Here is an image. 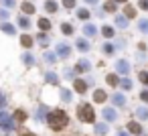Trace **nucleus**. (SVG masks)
Returning <instances> with one entry per match:
<instances>
[{
  "mask_svg": "<svg viewBox=\"0 0 148 136\" xmlns=\"http://www.w3.org/2000/svg\"><path fill=\"white\" fill-rule=\"evenodd\" d=\"M47 122H49V126H51L53 130H63V128L67 126L69 118H67V114H65L63 110H53V112H49Z\"/></svg>",
  "mask_w": 148,
  "mask_h": 136,
  "instance_id": "1",
  "label": "nucleus"
},
{
  "mask_svg": "<svg viewBox=\"0 0 148 136\" xmlns=\"http://www.w3.org/2000/svg\"><path fill=\"white\" fill-rule=\"evenodd\" d=\"M77 116H79L81 122H87V124H91V122L95 120V114H93L91 104H79V108H77Z\"/></svg>",
  "mask_w": 148,
  "mask_h": 136,
  "instance_id": "2",
  "label": "nucleus"
},
{
  "mask_svg": "<svg viewBox=\"0 0 148 136\" xmlns=\"http://www.w3.org/2000/svg\"><path fill=\"white\" fill-rule=\"evenodd\" d=\"M14 122H12V116L4 114V112H0V128H4V130H12Z\"/></svg>",
  "mask_w": 148,
  "mask_h": 136,
  "instance_id": "3",
  "label": "nucleus"
},
{
  "mask_svg": "<svg viewBox=\"0 0 148 136\" xmlns=\"http://www.w3.org/2000/svg\"><path fill=\"white\" fill-rule=\"evenodd\" d=\"M57 55H59L61 59H67V57L71 55V47H69L67 43H59V45H57Z\"/></svg>",
  "mask_w": 148,
  "mask_h": 136,
  "instance_id": "4",
  "label": "nucleus"
},
{
  "mask_svg": "<svg viewBox=\"0 0 148 136\" xmlns=\"http://www.w3.org/2000/svg\"><path fill=\"white\" fill-rule=\"evenodd\" d=\"M116 69H118V73H122V75H128V73H130V63H128L126 59H120V61L116 63Z\"/></svg>",
  "mask_w": 148,
  "mask_h": 136,
  "instance_id": "5",
  "label": "nucleus"
},
{
  "mask_svg": "<svg viewBox=\"0 0 148 136\" xmlns=\"http://www.w3.org/2000/svg\"><path fill=\"white\" fill-rule=\"evenodd\" d=\"M103 118L108 120V122H114V120H118V114H116V110H112V108H103Z\"/></svg>",
  "mask_w": 148,
  "mask_h": 136,
  "instance_id": "6",
  "label": "nucleus"
},
{
  "mask_svg": "<svg viewBox=\"0 0 148 136\" xmlns=\"http://www.w3.org/2000/svg\"><path fill=\"white\" fill-rule=\"evenodd\" d=\"M73 87H75V91H77V93H85V91H87V83H85V81H81V79H75Z\"/></svg>",
  "mask_w": 148,
  "mask_h": 136,
  "instance_id": "7",
  "label": "nucleus"
},
{
  "mask_svg": "<svg viewBox=\"0 0 148 136\" xmlns=\"http://www.w3.org/2000/svg\"><path fill=\"white\" fill-rule=\"evenodd\" d=\"M75 69H77V71H89V69H91V65H89V61H85V59H81V61H77V65H75Z\"/></svg>",
  "mask_w": 148,
  "mask_h": 136,
  "instance_id": "8",
  "label": "nucleus"
},
{
  "mask_svg": "<svg viewBox=\"0 0 148 136\" xmlns=\"http://www.w3.org/2000/svg\"><path fill=\"white\" fill-rule=\"evenodd\" d=\"M106 98H108V95H106V91H103V89H97V91H93V100H95L97 104L106 102Z\"/></svg>",
  "mask_w": 148,
  "mask_h": 136,
  "instance_id": "9",
  "label": "nucleus"
},
{
  "mask_svg": "<svg viewBox=\"0 0 148 136\" xmlns=\"http://www.w3.org/2000/svg\"><path fill=\"white\" fill-rule=\"evenodd\" d=\"M128 130H130L132 134H142V126H140L138 122H130V124H128Z\"/></svg>",
  "mask_w": 148,
  "mask_h": 136,
  "instance_id": "10",
  "label": "nucleus"
},
{
  "mask_svg": "<svg viewBox=\"0 0 148 136\" xmlns=\"http://www.w3.org/2000/svg\"><path fill=\"white\" fill-rule=\"evenodd\" d=\"M0 29H2L6 35H14V33H16V29H14L12 25H8V23H0Z\"/></svg>",
  "mask_w": 148,
  "mask_h": 136,
  "instance_id": "11",
  "label": "nucleus"
},
{
  "mask_svg": "<svg viewBox=\"0 0 148 136\" xmlns=\"http://www.w3.org/2000/svg\"><path fill=\"white\" fill-rule=\"evenodd\" d=\"M112 102H114L116 106H124V104H126V98H124L122 93H114V95H112Z\"/></svg>",
  "mask_w": 148,
  "mask_h": 136,
  "instance_id": "12",
  "label": "nucleus"
},
{
  "mask_svg": "<svg viewBox=\"0 0 148 136\" xmlns=\"http://www.w3.org/2000/svg\"><path fill=\"white\" fill-rule=\"evenodd\" d=\"M83 33H85V35H87V37H93V35H95V33H97V29H95V27H93V25H89V23H87V25H85V27H83Z\"/></svg>",
  "mask_w": 148,
  "mask_h": 136,
  "instance_id": "13",
  "label": "nucleus"
},
{
  "mask_svg": "<svg viewBox=\"0 0 148 136\" xmlns=\"http://www.w3.org/2000/svg\"><path fill=\"white\" fill-rule=\"evenodd\" d=\"M136 116H138V118H142V120H148V108H144V106H142V108H138V110H136Z\"/></svg>",
  "mask_w": 148,
  "mask_h": 136,
  "instance_id": "14",
  "label": "nucleus"
},
{
  "mask_svg": "<svg viewBox=\"0 0 148 136\" xmlns=\"http://www.w3.org/2000/svg\"><path fill=\"white\" fill-rule=\"evenodd\" d=\"M45 10H47V12H55V10H57V2L47 0V2H45Z\"/></svg>",
  "mask_w": 148,
  "mask_h": 136,
  "instance_id": "15",
  "label": "nucleus"
},
{
  "mask_svg": "<svg viewBox=\"0 0 148 136\" xmlns=\"http://www.w3.org/2000/svg\"><path fill=\"white\" fill-rule=\"evenodd\" d=\"M116 23H118V27H120V29H126V27H128V19H126V16H122V14H120V16H116Z\"/></svg>",
  "mask_w": 148,
  "mask_h": 136,
  "instance_id": "16",
  "label": "nucleus"
},
{
  "mask_svg": "<svg viewBox=\"0 0 148 136\" xmlns=\"http://www.w3.org/2000/svg\"><path fill=\"white\" fill-rule=\"evenodd\" d=\"M23 10H25L27 14H33V12H35V6H33V4L29 2V0H27V2H23Z\"/></svg>",
  "mask_w": 148,
  "mask_h": 136,
  "instance_id": "17",
  "label": "nucleus"
},
{
  "mask_svg": "<svg viewBox=\"0 0 148 136\" xmlns=\"http://www.w3.org/2000/svg\"><path fill=\"white\" fill-rule=\"evenodd\" d=\"M39 29H41V31H49V29H51V23H49L47 19H41V21H39Z\"/></svg>",
  "mask_w": 148,
  "mask_h": 136,
  "instance_id": "18",
  "label": "nucleus"
},
{
  "mask_svg": "<svg viewBox=\"0 0 148 136\" xmlns=\"http://www.w3.org/2000/svg\"><path fill=\"white\" fill-rule=\"evenodd\" d=\"M21 45H23V47H31V45H33V39H31L29 35H23V37H21Z\"/></svg>",
  "mask_w": 148,
  "mask_h": 136,
  "instance_id": "19",
  "label": "nucleus"
},
{
  "mask_svg": "<svg viewBox=\"0 0 148 136\" xmlns=\"http://www.w3.org/2000/svg\"><path fill=\"white\" fill-rule=\"evenodd\" d=\"M103 10H106V12H116V2H112V0H110V2H106V4H103Z\"/></svg>",
  "mask_w": 148,
  "mask_h": 136,
  "instance_id": "20",
  "label": "nucleus"
},
{
  "mask_svg": "<svg viewBox=\"0 0 148 136\" xmlns=\"http://www.w3.org/2000/svg\"><path fill=\"white\" fill-rule=\"evenodd\" d=\"M45 79H47L49 83H57V75H55L53 71H47V73H45Z\"/></svg>",
  "mask_w": 148,
  "mask_h": 136,
  "instance_id": "21",
  "label": "nucleus"
},
{
  "mask_svg": "<svg viewBox=\"0 0 148 136\" xmlns=\"http://www.w3.org/2000/svg\"><path fill=\"white\" fill-rule=\"evenodd\" d=\"M61 100H63V102H71V91L63 87V89H61Z\"/></svg>",
  "mask_w": 148,
  "mask_h": 136,
  "instance_id": "22",
  "label": "nucleus"
},
{
  "mask_svg": "<svg viewBox=\"0 0 148 136\" xmlns=\"http://www.w3.org/2000/svg\"><path fill=\"white\" fill-rule=\"evenodd\" d=\"M14 120H18V122H25V120H27V114H25L23 110H16V112H14Z\"/></svg>",
  "mask_w": 148,
  "mask_h": 136,
  "instance_id": "23",
  "label": "nucleus"
},
{
  "mask_svg": "<svg viewBox=\"0 0 148 136\" xmlns=\"http://www.w3.org/2000/svg\"><path fill=\"white\" fill-rule=\"evenodd\" d=\"M138 29H140L142 33H148V19H142V21L138 23Z\"/></svg>",
  "mask_w": 148,
  "mask_h": 136,
  "instance_id": "24",
  "label": "nucleus"
},
{
  "mask_svg": "<svg viewBox=\"0 0 148 136\" xmlns=\"http://www.w3.org/2000/svg\"><path fill=\"white\" fill-rule=\"evenodd\" d=\"M77 16H79L81 21H87V19H89V10H85V8H81V10H77Z\"/></svg>",
  "mask_w": 148,
  "mask_h": 136,
  "instance_id": "25",
  "label": "nucleus"
},
{
  "mask_svg": "<svg viewBox=\"0 0 148 136\" xmlns=\"http://www.w3.org/2000/svg\"><path fill=\"white\" fill-rule=\"evenodd\" d=\"M18 25H21L23 29H29V27H31V21H29L27 16H21V19H18Z\"/></svg>",
  "mask_w": 148,
  "mask_h": 136,
  "instance_id": "26",
  "label": "nucleus"
},
{
  "mask_svg": "<svg viewBox=\"0 0 148 136\" xmlns=\"http://www.w3.org/2000/svg\"><path fill=\"white\" fill-rule=\"evenodd\" d=\"M61 31H63L65 35H71V33H73V27H71L69 23H63V25H61Z\"/></svg>",
  "mask_w": 148,
  "mask_h": 136,
  "instance_id": "27",
  "label": "nucleus"
},
{
  "mask_svg": "<svg viewBox=\"0 0 148 136\" xmlns=\"http://www.w3.org/2000/svg\"><path fill=\"white\" fill-rule=\"evenodd\" d=\"M101 33H103V37H108V39H112V37H114V29H112V27H103V29H101Z\"/></svg>",
  "mask_w": 148,
  "mask_h": 136,
  "instance_id": "28",
  "label": "nucleus"
},
{
  "mask_svg": "<svg viewBox=\"0 0 148 136\" xmlns=\"http://www.w3.org/2000/svg\"><path fill=\"white\" fill-rule=\"evenodd\" d=\"M77 49H79V51H87V49H89V43L81 39V41H77Z\"/></svg>",
  "mask_w": 148,
  "mask_h": 136,
  "instance_id": "29",
  "label": "nucleus"
},
{
  "mask_svg": "<svg viewBox=\"0 0 148 136\" xmlns=\"http://www.w3.org/2000/svg\"><path fill=\"white\" fill-rule=\"evenodd\" d=\"M124 16H126V19H128V16L132 19V16H136V10H134L132 6H126V10H124Z\"/></svg>",
  "mask_w": 148,
  "mask_h": 136,
  "instance_id": "30",
  "label": "nucleus"
},
{
  "mask_svg": "<svg viewBox=\"0 0 148 136\" xmlns=\"http://www.w3.org/2000/svg\"><path fill=\"white\" fill-rule=\"evenodd\" d=\"M95 132H97V134H106V132H108V126H106V124H95Z\"/></svg>",
  "mask_w": 148,
  "mask_h": 136,
  "instance_id": "31",
  "label": "nucleus"
},
{
  "mask_svg": "<svg viewBox=\"0 0 148 136\" xmlns=\"http://www.w3.org/2000/svg\"><path fill=\"white\" fill-rule=\"evenodd\" d=\"M106 81H108L110 85H118V77H116L114 73H112V75H108V77H106Z\"/></svg>",
  "mask_w": 148,
  "mask_h": 136,
  "instance_id": "32",
  "label": "nucleus"
},
{
  "mask_svg": "<svg viewBox=\"0 0 148 136\" xmlns=\"http://www.w3.org/2000/svg\"><path fill=\"white\" fill-rule=\"evenodd\" d=\"M120 87H122V89H130V87H132V81H130V79H122V81H120Z\"/></svg>",
  "mask_w": 148,
  "mask_h": 136,
  "instance_id": "33",
  "label": "nucleus"
},
{
  "mask_svg": "<svg viewBox=\"0 0 148 136\" xmlns=\"http://www.w3.org/2000/svg\"><path fill=\"white\" fill-rule=\"evenodd\" d=\"M37 39H39V43H41V45H47V43H49V37H47L45 33H41V35H39Z\"/></svg>",
  "mask_w": 148,
  "mask_h": 136,
  "instance_id": "34",
  "label": "nucleus"
},
{
  "mask_svg": "<svg viewBox=\"0 0 148 136\" xmlns=\"http://www.w3.org/2000/svg\"><path fill=\"white\" fill-rule=\"evenodd\" d=\"M55 55H57V53H45V59H47L49 63H55V61H57V57H55Z\"/></svg>",
  "mask_w": 148,
  "mask_h": 136,
  "instance_id": "35",
  "label": "nucleus"
},
{
  "mask_svg": "<svg viewBox=\"0 0 148 136\" xmlns=\"http://www.w3.org/2000/svg\"><path fill=\"white\" fill-rule=\"evenodd\" d=\"M45 112H47V108H45V106H41V108H39V112H37V120H39V122L43 120V114H45Z\"/></svg>",
  "mask_w": 148,
  "mask_h": 136,
  "instance_id": "36",
  "label": "nucleus"
},
{
  "mask_svg": "<svg viewBox=\"0 0 148 136\" xmlns=\"http://www.w3.org/2000/svg\"><path fill=\"white\" fill-rule=\"evenodd\" d=\"M138 79H140L142 83H148V73H146V71H140V75H138Z\"/></svg>",
  "mask_w": 148,
  "mask_h": 136,
  "instance_id": "37",
  "label": "nucleus"
},
{
  "mask_svg": "<svg viewBox=\"0 0 148 136\" xmlns=\"http://www.w3.org/2000/svg\"><path fill=\"white\" fill-rule=\"evenodd\" d=\"M63 6L65 8H73L75 6V0H63Z\"/></svg>",
  "mask_w": 148,
  "mask_h": 136,
  "instance_id": "38",
  "label": "nucleus"
},
{
  "mask_svg": "<svg viewBox=\"0 0 148 136\" xmlns=\"http://www.w3.org/2000/svg\"><path fill=\"white\" fill-rule=\"evenodd\" d=\"M23 61H25L27 65H33V63H35V59H33L31 55H25V57H23Z\"/></svg>",
  "mask_w": 148,
  "mask_h": 136,
  "instance_id": "39",
  "label": "nucleus"
},
{
  "mask_svg": "<svg viewBox=\"0 0 148 136\" xmlns=\"http://www.w3.org/2000/svg\"><path fill=\"white\" fill-rule=\"evenodd\" d=\"M138 6H140V8H144V10H148V0H140Z\"/></svg>",
  "mask_w": 148,
  "mask_h": 136,
  "instance_id": "40",
  "label": "nucleus"
},
{
  "mask_svg": "<svg viewBox=\"0 0 148 136\" xmlns=\"http://www.w3.org/2000/svg\"><path fill=\"white\" fill-rule=\"evenodd\" d=\"M103 51H106V53H114V47H112L110 43H106V45H103Z\"/></svg>",
  "mask_w": 148,
  "mask_h": 136,
  "instance_id": "41",
  "label": "nucleus"
},
{
  "mask_svg": "<svg viewBox=\"0 0 148 136\" xmlns=\"http://www.w3.org/2000/svg\"><path fill=\"white\" fill-rule=\"evenodd\" d=\"M140 98H142V100H144V102H148V89H144V91H142V93H140Z\"/></svg>",
  "mask_w": 148,
  "mask_h": 136,
  "instance_id": "42",
  "label": "nucleus"
},
{
  "mask_svg": "<svg viewBox=\"0 0 148 136\" xmlns=\"http://www.w3.org/2000/svg\"><path fill=\"white\" fill-rule=\"evenodd\" d=\"M2 2H4L8 8H10V6H14V0H2Z\"/></svg>",
  "mask_w": 148,
  "mask_h": 136,
  "instance_id": "43",
  "label": "nucleus"
},
{
  "mask_svg": "<svg viewBox=\"0 0 148 136\" xmlns=\"http://www.w3.org/2000/svg\"><path fill=\"white\" fill-rule=\"evenodd\" d=\"M65 77H73V71L71 69H65Z\"/></svg>",
  "mask_w": 148,
  "mask_h": 136,
  "instance_id": "44",
  "label": "nucleus"
},
{
  "mask_svg": "<svg viewBox=\"0 0 148 136\" xmlns=\"http://www.w3.org/2000/svg\"><path fill=\"white\" fill-rule=\"evenodd\" d=\"M118 136H128V132H118Z\"/></svg>",
  "mask_w": 148,
  "mask_h": 136,
  "instance_id": "45",
  "label": "nucleus"
},
{
  "mask_svg": "<svg viewBox=\"0 0 148 136\" xmlns=\"http://www.w3.org/2000/svg\"><path fill=\"white\" fill-rule=\"evenodd\" d=\"M85 2H89V4H95V2H97V0H85Z\"/></svg>",
  "mask_w": 148,
  "mask_h": 136,
  "instance_id": "46",
  "label": "nucleus"
},
{
  "mask_svg": "<svg viewBox=\"0 0 148 136\" xmlns=\"http://www.w3.org/2000/svg\"><path fill=\"white\" fill-rule=\"evenodd\" d=\"M4 106V100H2V95H0V108H2Z\"/></svg>",
  "mask_w": 148,
  "mask_h": 136,
  "instance_id": "47",
  "label": "nucleus"
},
{
  "mask_svg": "<svg viewBox=\"0 0 148 136\" xmlns=\"http://www.w3.org/2000/svg\"><path fill=\"white\" fill-rule=\"evenodd\" d=\"M23 136H35V134H31V132H25V134H23Z\"/></svg>",
  "mask_w": 148,
  "mask_h": 136,
  "instance_id": "48",
  "label": "nucleus"
},
{
  "mask_svg": "<svg viewBox=\"0 0 148 136\" xmlns=\"http://www.w3.org/2000/svg\"><path fill=\"white\" fill-rule=\"evenodd\" d=\"M112 2H126V0H112Z\"/></svg>",
  "mask_w": 148,
  "mask_h": 136,
  "instance_id": "49",
  "label": "nucleus"
}]
</instances>
